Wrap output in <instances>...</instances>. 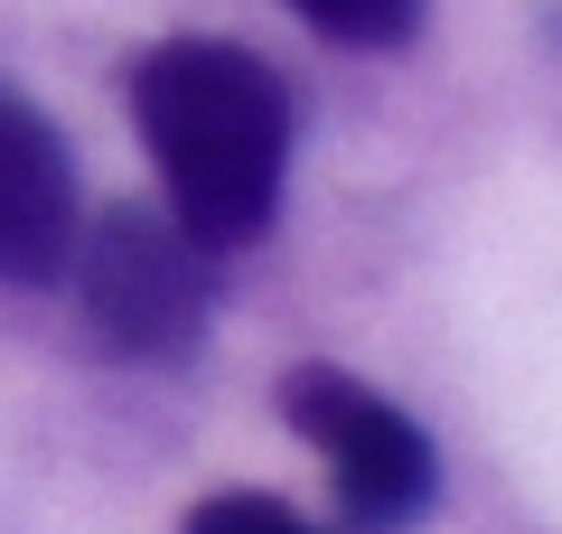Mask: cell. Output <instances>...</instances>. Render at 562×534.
<instances>
[{
    "instance_id": "277c9868",
    "label": "cell",
    "mask_w": 562,
    "mask_h": 534,
    "mask_svg": "<svg viewBox=\"0 0 562 534\" xmlns=\"http://www.w3.org/2000/svg\"><path fill=\"white\" fill-rule=\"evenodd\" d=\"M76 151L66 132L0 76V281L10 291H47L66 281V254H76Z\"/></svg>"
},
{
    "instance_id": "7a4b0ae2",
    "label": "cell",
    "mask_w": 562,
    "mask_h": 534,
    "mask_svg": "<svg viewBox=\"0 0 562 534\" xmlns=\"http://www.w3.org/2000/svg\"><path fill=\"white\" fill-rule=\"evenodd\" d=\"M76 310L94 329L103 356L122 366H188L206 347V319H216V254L188 235L169 207H103L94 225H76Z\"/></svg>"
},
{
    "instance_id": "8992f818",
    "label": "cell",
    "mask_w": 562,
    "mask_h": 534,
    "mask_svg": "<svg viewBox=\"0 0 562 534\" xmlns=\"http://www.w3.org/2000/svg\"><path fill=\"white\" fill-rule=\"evenodd\" d=\"M179 534H310V525H301V507H281L262 488H225V497H198Z\"/></svg>"
},
{
    "instance_id": "3957f363",
    "label": "cell",
    "mask_w": 562,
    "mask_h": 534,
    "mask_svg": "<svg viewBox=\"0 0 562 534\" xmlns=\"http://www.w3.org/2000/svg\"><path fill=\"white\" fill-rule=\"evenodd\" d=\"M281 422L338 469L347 515H366V525H403V515H422L441 497V450H431V432H422L394 394H375L357 366L301 356V366L281 376Z\"/></svg>"
},
{
    "instance_id": "5b68a950",
    "label": "cell",
    "mask_w": 562,
    "mask_h": 534,
    "mask_svg": "<svg viewBox=\"0 0 562 534\" xmlns=\"http://www.w3.org/2000/svg\"><path fill=\"white\" fill-rule=\"evenodd\" d=\"M291 10L338 47H403L422 29V0H291Z\"/></svg>"
},
{
    "instance_id": "6da1fadb",
    "label": "cell",
    "mask_w": 562,
    "mask_h": 534,
    "mask_svg": "<svg viewBox=\"0 0 562 534\" xmlns=\"http://www.w3.org/2000/svg\"><path fill=\"white\" fill-rule=\"evenodd\" d=\"M132 122L169 188V216L206 254H244L281 225L291 188V85L235 38H160L132 66Z\"/></svg>"
}]
</instances>
